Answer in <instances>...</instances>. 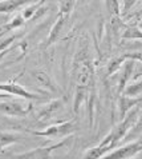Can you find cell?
Instances as JSON below:
<instances>
[{
  "label": "cell",
  "mask_w": 142,
  "mask_h": 159,
  "mask_svg": "<svg viewBox=\"0 0 142 159\" xmlns=\"http://www.w3.org/2000/svg\"><path fill=\"white\" fill-rule=\"evenodd\" d=\"M138 114H140V110H138V106H137L136 108L130 110V111L126 114V116L123 118L114 129H112V131L105 136L104 140L100 144L110 146L112 148H114L119 140L126 138V135L129 134V131L133 129V126L136 125L137 119H138Z\"/></svg>",
  "instance_id": "6da1fadb"
},
{
  "label": "cell",
  "mask_w": 142,
  "mask_h": 159,
  "mask_svg": "<svg viewBox=\"0 0 142 159\" xmlns=\"http://www.w3.org/2000/svg\"><path fill=\"white\" fill-rule=\"evenodd\" d=\"M33 104L28 99H6L0 100V114L12 118H24L32 111Z\"/></svg>",
  "instance_id": "7a4b0ae2"
},
{
  "label": "cell",
  "mask_w": 142,
  "mask_h": 159,
  "mask_svg": "<svg viewBox=\"0 0 142 159\" xmlns=\"http://www.w3.org/2000/svg\"><path fill=\"white\" fill-rule=\"evenodd\" d=\"M77 126L74 122H63L57 123V125L48 126L45 130L43 131H29L33 135L37 136H44V138H65L76 131Z\"/></svg>",
  "instance_id": "3957f363"
},
{
  "label": "cell",
  "mask_w": 142,
  "mask_h": 159,
  "mask_svg": "<svg viewBox=\"0 0 142 159\" xmlns=\"http://www.w3.org/2000/svg\"><path fill=\"white\" fill-rule=\"evenodd\" d=\"M69 140L70 138H65V139H61L59 143L51 144L48 147H37L35 150H31V151L15 154V155H12V159H51L52 152L60 147H64Z\"/></svg>",
  "instance_id": "277c9868"
},
{
  "label": "cell",
  "mask_w": 142,
  "mask_h": 159,
  "mask_svg": "<svg viewBox=\"0 0 142 159\" xmlns=\"http://www.w3.org/2000/svg\"><path fill=\"white\" fill-rule=\"evenodd\" d=\"M141 151H142V140H140V142H132L122 146V147H118L116 150H113V151L108 152L101 159H130Z\"/></svg>",
  "instance_id": "5b68a950"
},
{
  "label": "cell",
  "mask_w": 142,
  "mask_h": 159,
  "mask_svg": "<svg viewBox=\"0 0 142 159\" xmlns=\"http://www.w3.org/2000/svg\"><path fill=\"white\" fill-rule=\"evenodd\" d=\"M0 91L8 92L13 96H19L23 99H28V100H40L41 96L37 94H33L28 90H25L23 86L17 84L15 82H8V83H0Z\"/></svg>",
  "instance_id": "8992f818"
},
{
  "label": "cell",
  "mask_w": 142,
  "mask_h": 159,
  "mask_svg": "<svg viewBox=\"0 0 142 159\" xmlns=\"http://www.w3.org/2000/svg\"><path fill=\"white\" fill-rule=\"evenodd\" d=\"M140 103H142V96L138 98V96H127V95H121V98L118 100V115L119 119H122L126 116V114L133 110L134 107H137Z\"/></svg>",
  "instance_id": "52a82bcc"
},
{
  "label": "cell",
  "mask_w": 142,
  "mask_h": 159,
  "mask_svg": "<svg viewBox=\"0 0 142 159\" xmlns=\"http://www.w3.org/2000/svg\"><path fill=\"white\" fill-rule=\"evenodd\" d=\"M134 67H136V60H133V59H126L125 63L122 64V74H121V78H119V82H118L119 94H122V92L125 91V88L127 87V82L132 79Z\"/></svg>",
  "instance_id": "ba28073f"
},
{
  "label": "cell",
  "mask_w": 142,
  "mask_h": 159,
  "mask_svg": "<svg viewBox=\"0 0 142 159\" xmlns=\"http://www.w3.org/2000/svg\"><path fill=\"white\" fill-rule=\"evenodd\" d=\"M66 17L68 16H65L63 14H59V16H57V19H56V23L53 24V27H52L51 32H49V36H48V39H47V46H51V44H53L57 39L60 38V35L64 30Z\"/></svg>",
  "instance_id": "9c48e42d"
},
{
  "label": "cell",
  "mask_w": 142,
  "mask_h": 159,
  "mask_svg": "<svg viewBox=\"0 0 142 159\" xmlns=\"http://www.w3.org/2000/svg\"><path fill=\"white\" fill-rule=\"evenodd\" d=\"M33 0H3L0 2V14H12Z\"/></svg>",
  "instance_id": "30bf717a"
},
{
  "label": "cell",
  "mask_w": 142,
  "mask_h": 159,
  "mask_svg": "<svg viewBox=\"0 0 142 159\" xmlns=\"http://www.w3.org/2000/svg\"><path fill=\"white\" fill-rule=\"evenodd\" d=\"M60 107H61V100L60 99H56V100H52L51 103H48L47 106H44L43 107V110L40 111V114H39V120H47V119H49V118H52L55 114L59 111L60 110Z\"/></svg>",
  "instance_id": "8fae6325"
},
{
  "label": "cell",
  "mask_w": 142,
  "mask_h": 159,
  "mask_svg": "<svg viewBox=\"0 0 142 159\" xmlns=\"http://www.w3.org/2000/svg\"><path fill=\"white\" fill-rule=\"evenodd\" d=\"M20 140H21L20 134L11 132V131H0V151L11 144L19 143Z\"/></svg>",
  "instance_id": "7c38bea8"
},
{
  "label": "cell",
  "mask_w": 142,
  "mask_h": 159,
  "mask_svg": "<svg viewBox=\"0 0 142 159\" xmlns=\"http://www.w3.org/2000/svg\"><path fill=\"white\" fill-rule=\"evenodd\" d=\"M110 150H113L110 146H102L98 144L97 147H92L85 152V155L82 157V159H101L104 155H106L108 152H110Z\"/></svg>",
  "instance_id": "4fadbf2b"
},
{
  "label": "cell",
  "mask_w": 142,
  "mask_h": 159,
  "mask_svg": "<svg viewBox=\"0 0 142 159\" xmlns=\"http://www.w3.org/2000/svg\"><path fill=\"white\" fill-rule=\"evenodd\" d=\"M88 90H89V88L81 87V86H77V88H76V94H74V103H73V111L76 114L78 112L81 104L85 103L86 96H88Z\"/></svg>",
  "instance_id": "5bb4252c"
},
{
  "label": "cell",
  "mask_w": 142,
  "mask_h": 159,
  "mask_svg": "<svg viewBox=\"0 0 142 159\" xmlns=\"http://www.w3.org/2000/svg\"><path fill=\"white\" fill-rule=\"evenodd\" d=\"M125 60H126L125 55L117 56V58H113L112 60H110L109 64H108V68H106V74H108V76L116 74L119 68H122V64L125 63Z\"/></svg>",
  "instance_id": "9a60e30c"
},
{
  "label": "cell",
  "mask_w": 142,
  "mask_h": 159,
  "mask_svg": "<svg viewBox=\"0 0 142 159\" xmlns=\"http://www.w3.org/2000/svg\"><path fill=\"white\" fill-rule=\"evenodd\" d=\"M122 39L133 40V39H142V30L137 25H129L122 31Z\"/></svg>",
  "instance_id": "2e32d148"
},
{
  "label": "cell",
  "mask_w": 142,
  "mask_h": 159,
  "mask_svg": "<svg viewBox=\"0 0 142 159\" xmlns=\"http://www.w3.org/2000/svg\"><path fill=\"white\" fill-rule=\"evenodd\" d=\"M123 94L127 96H138L140 94H142V79L138 82L132 83V84H127Z\"/></svg>",
  "instance_id": "e0dca14e"
},
{
  "label": "cell",
  "mask_w": 142,
  "mask_h": 159,
  "mask_svg": "<svg viewBox=\"0 0 142 159\" xmlns=\"http://www.w3.org/2000/svg\"><path fill=\"white\" fill-rule=\"evenodd\" d=\"M24 23H25V19L23 17V15L19 14V15H16L15 17H13L10 23H7L6 25H3L2 30H4V31H12V30H16V28L21 27Z\"/></svg>",
  "instance_id": "ac0fdd59"
},
{
  "label": "cell",
  "mask_w": 142,
  "mask_h": 159,
  "mask_svg": "<svg viewBox=\"0 0 142 159\" xmlns=\"http://www.w3.org/2000/svg\"><path fill=\"white\" fill-rule=\"evenodd\" d=\"M43 0L40 3H36V4H31L29 7H25L24 10H23V12H21V15H23V17L25 20H29V19H32V17L35 16V14H36V11L39 10L40 7L43 6Z\"/></svg>",
  "instance_id": "d6986e66"
},
{
  "label": "cell",
  "mask_w": 142,
  "mask_h": 159,
  "mask_svg": "<svg viewBox=\"0 0 142 159\" xmlns=\"http://www.w3.org/2000/svg\"><path fill=\"white\" fill-rule=\"evenodd\" d=\"M74 3H76V0H61L60 2V14L68 16L70 14V11L73 10Z\"/></svg>",
  "instance_id": "ffe728a7"
},
{
  "label": "cell",
  "mask_w": 142,
  "mask_h": 159,
  "mask_svg": "<svg viewBox=\"0 0 142 159\" xmlns=\"http://www.w3.org/2000/svg\"><path fill=\"white\" fill-rule=\"evenodd\" d=\"M106 7H108V11L112 16H121L117 0H106Z\"/></svg>",
  "instance_id": "44dd1931"
},
{
  "label": "cell",
  "mask_w": 142,
  "mask_h": 159,
  "mask_svg": "<svg viewBox=\"0 0 142 159\" xmlns=\"http://www.w3.org/2000/svg\"><path fill=\"white\" fill-rule=\"evenodd\" d=\"M140 132H142V114L138 116V119H137L136 125L133 126V129L129 131V134L126 135V138H132V136H136L138 135Z\"/></svg>",
  "instance_id": "7402d4cb"
},
{
  "label": "cell",
  "mask_w": 142,
  "mask_h": 159,
  "mask_svg": "<svg viewBox=\"0 0 142 159\" xmlns=\"http://www.w3.org/2000/svg\"><path fill=\"white\" fill-rule=\"evenodd\" d=\"M138 2V0H123V4H122V14L126 15L127 12H129L133 7H134V4Z\"/></svg>",
  "instance_id": "603a6c76"
},
{
  "label": "cell",
  "mask_w": 142,
  "mask_h": 159,
  "mask_svg": "<svg viewBox=\"0 0 142 159\" xmlns=\"http://www.w3.org/2000/svg\"><path fill=\"white\" fill-rule=\"evenodd\" d=\"M15 39H16V36H10V38H7V39H4V40L0 42V52L8 50V47L15 42Z\"/></svg>",
  "instance_id": "cb8c5ba5"
},
{
  "label": "cell",
  "mask_w": 142,
  "mask_h": 159,
  "mask_svg": "<svg viewBox=\"0 0 142 159\" xmlns=\"http://www.w3.org/2000/svg\"><path fill=\"white\" fill-rule=\"evenodd\" d=\"M123 55H125L126 59H133L136 61H141L142 63V52H126Z\"/></svg>",
  "instance_id": "d4e9b609"
},
{
  "label": "cell",
  "mask_w": 142,
  "mask_h": 159,
  "mask_svg": "<svg viewBox=\"0 0 142 159\" xmlns=\"http://www.w3.org/2000/svg\"><path fill=\"white\" fill-rule=\"evenodd\" d=\"M11 98H13V95H11V94H8V92H0V100H6V99H11Z\"/></svg>",
  "instance_id": "484cf974"
},
{
  "label": "cell",
  "mask_w": 142,
  "mask_h": 159,
  "mask_svg": "<svg viewBox=\"0 0 142 159\" xmlns=\"http://www.w3.org/2000/svg\"><path fill=\"white\" fill-rule=\"evenodd\" d=\"M136 15H137V16H138V17H140V16H142V6L140 7V10H138V12H137V14H136Z\"/></svg>",
  "instance_id": "4316f807"
},
{
  "label": "cell",
  "mask_w": 142,
  "mask_h": 159,
  "mask_svg": "<svg viewBox=\"0 0 142 159\" xmlns=\"http://www.w3.org/2000/svg\"><path fill=\"white\" fill-rule=\"evenodd\" d=\"M140 75H142V72H141V74H140Z\"/></svg>",
  "instance_id": "83f0119b"
}]
</instances>
